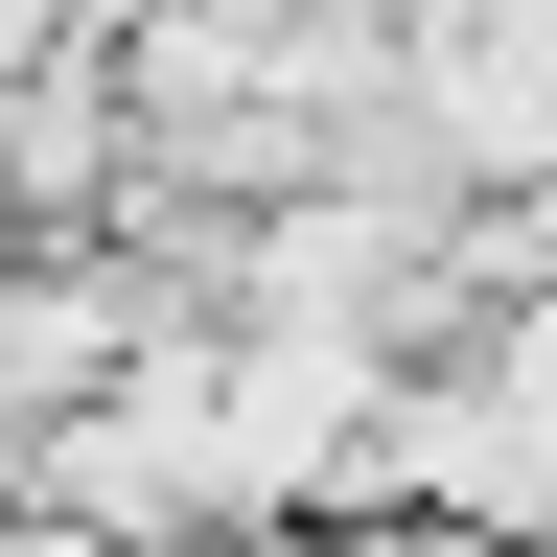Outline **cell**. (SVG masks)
Segmentation results:
<instances>
[{"label":"cell","instance_id":"1","mask_svg":"<svg viewBox=\"0 0 557 557\" xmlns=\"http://www.w3.org/2000/svg\"><path fill=\"white\" fill-rule=\"evenodd\" d=\"M0 557H139V534H94V511H47V487H0Z\"/></svg>","mask_w":557,"mask_h":557}]
</instances>
